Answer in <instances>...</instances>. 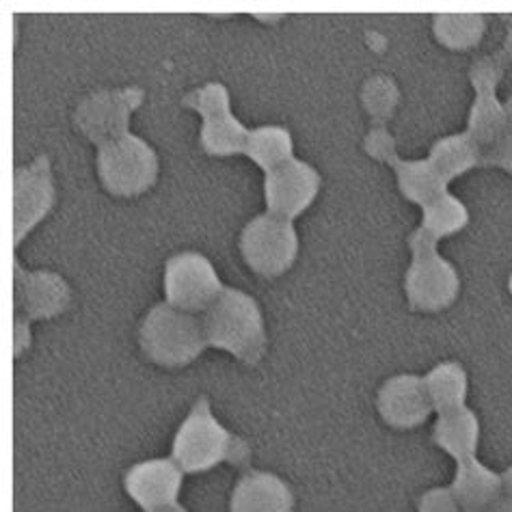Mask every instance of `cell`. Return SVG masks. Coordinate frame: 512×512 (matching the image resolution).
<instances>
[{
    "label": "cell",
    "instance_id": "6da1fadb",
    "mask_svg": "<svg viewBox=\"0 0 512 512\" xmlns=\"http://www.w3.org/2000/svg\"><path fill=\"white\" fill-rule=\"evenodd\" d=\"M208 346L227 350L247 366H255L266 353V331L255 299L236 288H225L204 312Z\"/></svg>",
    "mask_w": 512,
    "mask_h": 512
},
{
    "label": "cell",
    "instance_id": "7a4b0ae2",
    "mask_svg": "<svg viewBox=\"0 0 512 512\" xmlns=\"http://www.w3.org/2000/svg\"><path fill=\"white\" fill-rule=\"evenodd\" d=\"M251 450L242 439L214 420L210 404L206 398H199L191 415L180 426L173 441L171 461L178 465L184 474H199L227 461L236 467L249 463Z\"/></svg>",
    "mask_w": 512,
    "mask_h": 512
},
{
    "label": "cell",
    "instance_id": "3957f363",
    "mask_svg": "<svg viewBox=\"0 0 512 512\" xmlns=\"http://www.w3.org/2000/svg\"><path fill=\"white\" fill-rule=\"evenodd\" d=\"M208 346L201 320L169 303L156 305L141 325V348L158 366L182 368Z\"/></svg>",
    "mask_w": 512,
    "mask_h": 512
},
{
    "label": "cell",
    "instance_id": "277c9868",
    "mask_svg": "<svg viewBox=\"0 0 512 512\" xmlns=\"http://www.w3.org/2000/svg\"><path fill=\"white\" fill-rule=\"evenodd\" d=\"M413 262L404 279V290L413 309L420 312H441L448 309L461 290L454 266L437 253V240L417 227L409 236Z\"/></svg>",
    "mask_w": 512,
    "mask_h": 512
},
{
    "label": "cell",
    "instance_id": "5b68a950",
    "mask_svg": "<svg viewBox=\"0 0 512 512\" xmlns=\"http://www.w3.org/2000/svg\"><path fill=\"white\" fill-rule=\"evenodd\" d=\"M98 175L111 195L137 197L156 184V152L143 139L126 134L98 147Z\"/></svg>",
    "mask_w": 512,
    "mask_h": 512
},
{
    "label": "cell",
    "instance_id": "8992f818",
    "mask_svg": "<svg viewBox=\"0 0 512 512\" xmlns=\"http://www.w3.org/2000/svg\"><path fill=\"white\" fill-rule=\"evenodd\" d=\"M240 253L253 273L264 277L284 275L299 253V238L292 221L273 214L255 217L242 229Z\"/></svg>",
    "mask_w": 512,
    "mask_h": 512
},
{
    "label": "cell",
    "instance_id": "52a82bcc",
    "mask_svg": "<svg viewBox=\"0 0 512 512\" xmlns=\"http://www.w3.org/2000/svg\"><path fill=\"white\" fill-rule=\"evenodd\" d=\"M188 109H195L201 128V147L210 156H234L245 152L249 132L229 111V93L221 83H208L182 100Z\"/></svg>",
    "mask_w": 512,
    "mask_h": 512
},
{
    "label": "cell",
    "instance_id": "ba28073f",
    "mask_svg": "<svg viewBox=\"0 0 512 512\" xmlns=\"http://www.w3.org/2000/svg\"><path fill=\"white\" fill-rule=\"evenodd\" d=\"M223 290L217 271L201 253L186 251L167 260L165 296L171 307L188 314L206 312Z\"/></svg>",
    "mask_w": 512,
    "mask_h": 512
},
{
    "label": "cell",
    "instance_id": "9c48e42d",
    "mask_svg": "<svg viewBox=\"0 0 512 512\" xmlns=\"http://www.w3.org/2000/svg\"><path fill=\"white\" fill-rule=\"evenodd\" d=\"M143 91L141 89H119V91H102L80 102L76 111V126L80 132L87 134L98 147L126 137L130 115L141 106Z\"/></svg>",
    "mask_w": 512,
    "mask_h": 512
},
{
    "label": "cell",
    "instance_id": "30bf717a",
    "mask_svg": "<svg viewBox=\"0 0 512 512\" xmlns=\"http://www.w3.org/2000/svg\"><path fill=\"white\" fill-rule=\"evenodd\" d=\"M320 191L318 171L303 163V160L290 158L275 169L266 171L264 195L268 214L277 219L292 221L314 204Z\"/></svg>",
    "mask_w": 512,
    "mask_h": 512
},
{
    "label": "cell",
    "instance_id": "8fae6325",
    "mask_svg": "<svg viewBox=\"0 0 512 512\" xmlns=\"http://www.w3.org/2000/svg\"><path fill=\"white\" fill-rule=\"evenodd\" d=\"M506 65H508V59L500 52V55L495 57L476 61L469 72L471 83H474L478 91V98L469 115L467 134L482 147V152L489 150V147L497 141V137L504 132L506 121H508L506 109L495 98V87L500 83Z\"/></svg>",
    "mask_w": 512,
    "mask_h": 512
},
{
    "label": "cell",
    "instance_id": "7c38bea8",
    "mask_svg": "<svg viewBox=\"0 0 512 512\" xmlns=\"http://www.w3.org/2000/svg\"><path fill=\"white\" fill-rule=\"evenodd\" d=\"M55 206L50 160L39 156L33 165L13 171V236L16 245Z\"/></svg>",
    "mask_w": 512,
    "mask_h": 512
},
{
    "label": "cell",
    "instance_id": "4fadbf2b",
    "mask_svg": "<svg viewBox=\"0 0 512 512\" xmlns=\"http://www.w3.org/2000/svg\"><path fill=\"white\" fill-rule=\"evenodd\" d=\"M70 286L48 271L24 273L16 262L13 273V316L16 320H44L59 316L70 305Z\"/></svg>",
    "mask_w": 512,
    "mask_h": 512
},
{
    "label": "cell",
    "instance_id": "5bb4252c",
    "mask_svg": "<svg viewBox=\"0 0 512 512\" xmlns=\"http://www.w3.org/2000/svg\"><path fill=\"white\" fill-rule=\"evenodd\" d=\"M376 407H379L383 420L394 428L420 426L435 411L424 379L415 374H400L389 379L381 387Z\"/></svg>",
    "mask_w": 512,
    "mask_h": 512
},
{
    "label": "cell",
    "instance_id": "9a60e30c",
    "mask_svg": "<svg viewBox=\"0 0 512 512\" xmlns=\"http://www.w3.org/2000/svg\"><path fill=\"white\" fill-rule=\"evenodd\" d=\"M184 471L167 458L134 465L126 474V491L145 512L178 502Z\"/></svg>",
    "mask_w": 512,
    "mask_h": 512
},
{
    "label": "cell",
    "instance_id": "2e32d148",
    "mask_svg": "<svg viewBox=\"0 0 512 512\" xmlns=\"http://www.w3.org/2000/svg\"><path fill=\"white\" fill-rule=\"evenodd\" d=\"M294 495L288 484L266 471H249L232 493V512H292Z\"/></svg>",
    "mask_w": 512,
    "mask_h": 512
},
{
    "label": "cell",
    "instance_id": "e0dca14e",
    "mask_svg": "<svg viewBox=\"0 0 512 512\" xmlns=\"http://www.w3.org/2000/svg\"><path fill=\"white\" fill-rule=\"evenodd\" d=\"M456 504L463 512H484L502 495V476L480 465L476 458L458 463L456 480L450 487Z\"/></svg>",
    "mask_w": 512,
    "mask_h": 512
},
{
    "label": "cell",
    "instance_id": "ac0fdd59",
    "mask_svg": "<svg viewBox=\"0 0 512 512\" xmlns=\"http://www.w3.org/2000/svg\"><path fill=\"white\" fill-rule=\"evenodd\" d=\"M480 439V424L474 411L458 407L439 415L435 426V443L456 458V463H465L476 458Z\"/></svg>",
    "mask_w": 512,
    "mask_h": 512
},
{
    "label": "cell",
    "instance_id": "d6986e66",
    "mask_svg": "<svg viewBox=\"0 0 512 512\" xmlns=\"http://www.w3.org/2000/svg\"><path fill=\"white\" fill-rule=\"evenodd\" d=\"M385 163L394 167L402 195L409 201H415L417 206L426 208L430 204H435V201L441 199L443 195H448V191H446L448 182L443 180L433 167H430L428 160H413V163H404V160H400L394 152L392 156H387Z\"/></svg>",
    "mask_w": 512,
    "mask_h": 512
},
{
    "label": "cell",
    "instance_id": "ffe728a7",
    "mask_svg": "<svg viewBox=\"0 0 512 512\" xmlns=\"http://www.w3.org/2000/svg\"><path fill=\"white\" fill-rule=\"evenodd\" d=\"M430 167H433L443 180L450 182L458 175L474 169L482 163V147L469 137V134H452L435 143L430 150L428 158Z\"/></svg>",
    "mask_w": 512,
    "mask_h": 512
},
{
    "label": "cell",
    "instance_id": "44dd1931",
    "mask_svg": "<svg viewBox=\"0 0 512 512\" xmlns=\"http://www.w3.org/2000/svg\"><path fill=\"white\" fill-rule=\"evenodd\" d=\"M426 389L433 400V409L441 415L465 407L467 376L458 363H441L433 372L426 374Z\"/></svg>",
    "mask_w": 512,
    "mask_h": 512
},
{
    "label": "cell",
    "instance_id": "7402d4cb",
    "mask_svg": "<svg viewBox=\"0 0 512 512\" xmlns=\"http://www.w3.org/2000/svg\"><path fill=\"white\" fill-rule=\"evenodd\" d=\"M292 147V137L286 128L264 126L249 132L245 152L242 154L249 156L264 171H271L292 158Z\"/></svg>",
    "mask_w": 512,
    "mask_h": 512
},
{
    "label": "cell",
    "instance_id": "603a6c76",
    "mask_svg": "<svg viewBox=\"0 0 512 512\" xmlns=\"http://www.w3.org/2000/svg\"><path fill=\"white\" fill-rule=\"evenodd\" d=\"M435 35L450 50H469L480 44L484 18L478 13H443L435 18Z\"/></svg>",
    "mask_w": 512,
    "mask_h": 512
},
{
    "label": "cell",
    "instance_id": "cb8c5ba5",
    "mask_svg": "<svg viewBox=\"0 0 512 512\" xmlns=\"http://www.w3.org/2000/svg\"><path fill=\"white\" fill-rule=\"evenodd\" d=\"M467 223H469L467 208L450 193L437 199L435 204L424 208L422 229L426 234L433 236L435 240H441V238L461 232Z\"/></svg>",
    "mask_w": 512,
    "mask_h": 512
},
{
    "label": "cell",
    "instance_id": "d4e9b609",
    "mask_svg": "<svg viewBox=\"0 0 512 512\" xmlns=\"http://www.w3.org/2000/svg\"><path fill=\"white\" fill-rule=\"evenodd\" d=\"M363 104L370 111V115L379 121L392 117L396 104H398V89L389 78H370L366 87H363Z\"/></svg>",
    "mask_w": 512,
    "mask_h": 512
},
{
    "label": "cell",
    "instance_id": "484cf974",
    "mask_svg": "<svg viewBox=\"0 0 512 512\" xmlns=\"http://www.w3.org/2000/svg\"><path fill=\"white\" fill-rule=\"evenodd\" d=\"M506 109V128L497 137V141L489 147V150L482 152V167H502L512 173V98L504 104Z\"/></svg>",
    "mask_w": 512,
    "mask_h": 512
},
{
    "label": "cell",
    "instance_id": "4316f807",
    "mask_svg": "<svg viewBox=\"0 0 512 512\" xmlns=\"http://www.w3.org/2000/svg\"><path fill=\"white\" fill-rule=\"evenodd\" d=\"M420 512H463L450 489H433L422 495Z\"/></svg>",
    "mask_w": 512,
    "mask_h": 512
},
{
    "label": "cell",
    "instance_id": "83f0119b",
    "mask_svg": "<svg viewBox=\"0 0 512 512\" xmlns=\"http://www.w3.org/2000/svg\"><path fill=\"white\" fill-rule=\"evenodd\" d=\"M366 152L376 160H387L396 152V143L385 128H374L366 139Z\"/></svg>",
    "mask_w": 512,
    "mask_h": 512
},
{
    "label": "cell",
    "instance_id": "f1b7e54d",
    "mask_svg": "<svg viewBox=\"0 0 512 512\" xmlns=\"http://www.w3.org/2000/svg\"><path fill=\"white\" fill-rule=\"evenodd\" d=\"M484 512H512V493L510 491H502V495L484 510Z\"/></svg>",
    "mask_w": 512,
    "mask_h": 512
},
{
    "label": "cell",
    "instance_id": "f546056e",
    "mask_svg": "<svg viewBox=\"0 0 512 512\" xmlns=\"http://www.w3.org/2000/svg\"><path fill=\"white\" fill-rule=\"evenodd\" d=\"M502 484H504V489H506V491H510V493H512V467H510V469H506L504 474H502Z\"/></svg>",
    "mask_w": 512,
    "mask_h": 512
},
{
    "label": "cell",
    "instance_id": "4dcf8cb0",
    "mask_svg": "<svg viewBox=\"0 0 512 512\" xmlns=\"http://www.w3.org/2000/svg\"><path fill=\"white\" fill-rule=\"evenodd\" d=\"M152 512H186L178 502L175 504H169V506H163V508H158V510H152Z\"/></svg>",
    "mask_w": 512,
    "mask_h": 512
},
{
    "label": "cell",
    "instance_id": "1f68e13d",
    "mask_svg": "<svg viewBox=\"0 0 512 512\" xmlns=\"http://www.w3.org/2000/svg\"><path fill=\"white\" fill-rule=\"evenodd\" d=\"M510 292H512V279H510Z\"/></svg>",
    "mask_w": 512,
    "mask_h": 512
}]
</instances>
